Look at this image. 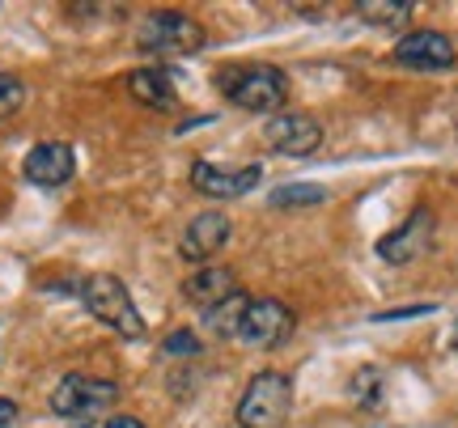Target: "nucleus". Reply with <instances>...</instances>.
Listing matches in <instances>:
<instances>
[{"instance_id":"nucleus-1","label":"nucleus","mask_w":458,"mask_h":428,"mask_svg":"<svg viewBox=\"0 0 458 428\" xmlns=\"http://www.w3.org/2000/svg\"><path fill=\"white\" fill-rule=\"evenodd\" d=\"M216 89L250 115H272L289 98V77L276 64H229L216 72Z\"/></svg>"},{"instance_id":"nucleus-2","label":"nucleus","mask_w":458,"mask_h":428,"mask_svg":"<svg viewBox=\"0 0 458 428\" xmlns=\"http://www.w3.org/2000/svg\"><path fill=\"white\" fill-rule=\"evenodd\" d=\"M81 301H85V310L94 314L102 327H111L114 335H123V340H140L145 335V318H140L128 284L119 281V276H106V272L89 276L81 284Z\"/></svg>"},{"instance_id":"nucleus-3","label":"nucleus","mask_w":458,"mask_h":428,"mask_svg":"<svg viewBox=\"0 0 458 428\" xmlns=\"http://www.w3.org/2000/svg\"><path fill=\"white\" fill-rule=\"evenodd\" d=\"M293 412V382L280 369H263L246 382L238 399V424L242 428H280Z\"/></svg>"},{"instance_id":"nucleus-4","label":"nucleus","mask_w":458,"mask_h":428,"mask_svg":"<svg viewBox=\"0 0 458 428\" xmlns=\"http://www.w3.org/2000/svg\"><path fill=\"white\" fill-rule=\"evenodd\" d=\"M204 26L196 17L179 13V9H157L140 21L136 30V47L148 51V55H196L204 47Z\"/></svg>"},{"instance_id":"nucleus-5","label":"nucleus","mask_w":458,"mask_h":428,"mask_svg":"<svg viewBox=\"0 0 458 428\" xmlns=\"http://www.w3.org/2000/svg\"><path fill=\"white\" fill-rule=\"evenodd\" d=\"M114 399H119V386L106 378H94V373H64L60 386L51 390V412L64 415V420H98L114 407Z\"/></svg>"},{"instance_id":"nucleus-6","label":"nucleus","mask_w":458,"mask_h":428,"mask_svg":"<svg viewBox=\"0 0 458 428\" xmlns=\"http://www.w3.org/2000/svg\"><path fill=\"white\" fill-rule=\"evenodd\" d=\"M293 314L284 301L276 297H250V306H246V318H242V331H238V340L246 348H255V352H267V348H280L289 335H293Z\"/></svg>"},{"instance_id":"nucleus-7","label":"nucleus","mask_w":458,"mask_h":428,"mask_svg":"<svg viewBox=\"0 0 458 428\" xmlns=\"http://www.w3.org/2000/svg\"><path fill=\"white\" fill-rule=\"evenodd\" d=\"M263 136H267V145L276 148L280 157H310L314 148L323 145V128L310 115H293V111L267 119Z\"/></svg>"},{"instance_id":"nucleus-8","label":"nucleus","mask_w":458,"mask_h":428,"mask_svg":"<svg viewBox=\"0 0 458 428\" xmlns=\"http://www.w3.org/2000/svg\"><path fill=\"white\" fill-rule=\"evenodd\" d=\"M21 174L30 187H64L72 174H77V157H72V148L60 145V140H43V145H34L26 153V162H21Z\"/></svg>"},{"instance_id":"nucleus-9","label":"nucleus","mask_w":458,"mask_h":428,"mask_svg":"<svg viewBox=\"0 0 458 428\" xmlns=\"http://www.w3.org/2000/svg\"><path fill=\"white\" fill-rule=\"evenodd\" d=\"M394 60L416 72H442L454 64V43L437 30H411L394 43Z\"/></svg>"},{"instance_id":"nucleus-10","label":"nucleus","mask_w":458,"mask_h":428,"mask_svg":"<svg viewBox=\"0 0 458 428\" xmlns=\"http://www.w3.org/2000/svg\"><path fill=\"white\" fill-rule=\"evenodd\" d=\"M428 242H433V213L416 208L399 230L377 242V255H382V264H411V259H420L428 250Z\"/></svg>"},{"instance_id":"nucleus-11","label":"nucleus","mask_w":458,"mask_h":428,"mask_svg":"<svg viewBox=\"0 0 458 428\" xmlns=\"http://www.w3.org/2000/svg\"><path fill=\"white\" fill-rule=\"evenodd\" d=\"M229 233H233V225H229L225 213H199V216H191V225L182 230L179 255L187 264H208L216 250L229 242Z\"/></svg>"},{"instance_id":"nucleus-12","label":"nucleus","mask_w":458,"mask_h":428,"mask_svg":"<svg viewBox=\"0 0 458 428\" xmlns=\"http://www.w3.org/2000/svg\"><path fill=\"white\" fill-rule=\"evenodd\" d=\"M259 179H263L259 165H242V170H221L213 162L191 165V187H196L199 196H213V199H238L250 187H259Z\"/></svg>"},{"instance_id":"nucleus-13","label":"nucleus","mask_w":458,"mask_h":428,"mask_svg":"<svg viewBox=\"0 0 458 428\" xmlns=\"http://www.w3.org/2000/svg\"><path fill=\"white\" fill-rule=\"evenodd\" d=\"M128 94L136 102H145L153 111H170L174 106V81L165 68H136L128 72Z\"/></svg>"},{"instance_id":"nucleus-14","label":"nucleus","mask_w":458,"mask_h":428,"mask_svg":"<svg viewBox=\"0 0 458 428\" xmlns=\"http://www.w3.org/2000/svg\"><path fill=\"white\" fill-rule=\"evenodd\" d=\"M182 293L208 310V306H216V301H225L229 293H238V276H233L229 267H199L196 276H187Z\"/></svg>"},{"instance_id":"nucleus-15","label":"nucleus","mask_w":458,"mask_h":428,"mask_svg":"<svg viewBox=\"0 0 458 428\" xmlns=\"http://www.w3.org/2000/svg\"><path fill=\"white\" fill-rule=\"evenodd\" d=\"M246 306H250V297H246V293H229L225 301H216V306H208V310H204V327L213 331L216 340H233V335L242 331Z\"/></svg>"},{"instance_id":"nucleus-16","label":"nucleus","mask_w":458,"mask_h":428,"mask_svg":"<svg viewBox=\"0 0 458 428\" xmlns=\"http://www.w3.org/2000/svg\"><path fill=\"white\" fill-rule=\"evenodd\" d=\"M357 17L369 26H403L411 17V4L408 0H360Z\"/></svg>"},{"instance_id":"nucleus-17","label":"nucleus","mask_w":458,"mask_h":428,"mask_svg":"<svg viewBox=\"0 0 458 428\" xmlns=\"http://www.w3.org/2000/svg\"><path fill=\"white\" fill-rule=\"evenodd\" d=\"M327 191L314 187V182H284L272 191V208H310V204H323Z\"/></svg>"},{"instance_id":"nucleus-18","label":"nucleus","mask_w":458,"mask_h":428,"mask_svg":"<svg viewBox=\"0 0 458 428\" xmlns=\"http://www.w3.org/2000/svg\"><path fill=\"white\" fill-rule=\"evenodd\" d=\"M21 102H26V85L17 81L13 72H0V119H9L21 111Z\"/></svg>"},{"instance_id":"nucleus-19","label":"nucleus","mask_w":458,"mask_h":428,"mask_svg":"<svg viewBox=\"0 0 458 428\" xmlns=\"http://www.w3.org/2000/svg\"><path fill=\"white\" fill-rule=\"evenodd\" d=\"M377 390H382V373H377V369H360L357 378H352V399L365 403V407H374L377 399H382Z\"/></svg>"},{"instance_id":"nucleus-20","label":"nucleus","mask_w":458,"mask_h":428,"mask_svg":"<svg viewBox=\"0 0 458 428\" xmlns=\"http://www.w3.org/2000/svg\"><path fill=\"white\" fill-rule=\"evenodd\" d=\"M165 357H196L199 352V340L191 331H174V335H165Z\"/></svg>"},{"instance_id":"nucleus-21","label":"nucleus","mask_w":458,"mask_h":428,"mask_svg":"<svg viewBox=\"0 0 458 428\" xmlns=\"http://www.w3.org/2000/svg\"><path fill=\"white\" fill-rule=\"evenodd\" d=\"M433 306H408V310H391V314H377L374 323H394V318H411V314H428Z\"/></svg>"},{"instance_id":"nucleus-22","label":"nucleus","mask_w":458,"mask_h":428,"mask_svg":"<svg viewBox=\"0 0 458 428\" xmlns=\"http://www.w3.org/2000/svg\"><path fill=\"white\" fill-rule=\"evenodd\" d=\"M17 415H21V412H17L13 399H0V428H13V424H17Z\"/></svg>"},{"instance_id":"nucleus-23","label":"nucleus","mask_w":458,"mask_h":428,"mask_svg":"<svg viewBox=\"0 0 458 428\" xmlns=\"http://www.w3.org/2000/svg\"><path fill=\"white\" fill-rule=\"evenodd\" d=\"M98 428H145L136 415H111V420H102Z\"/></svg>"}]
</instances>
